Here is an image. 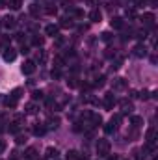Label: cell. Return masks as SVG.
I'll use <instances>...</instances> for the list:
<instances>
[{"mask_svg":"<svg viewBox=\"0 0 158 160\" xmlns=\"http://www.w3.org/2000/svg\"><path fill=\"white\" fill-rule=\"evenodd\" d=\"M110 142L108 140H104V138H101L99 142H97V155L99 157H108L110 155Z\"/></svg>","mask_w":158,"mask_h":160,"instance_id":"cell-1","label":"cell"},{"mask_svg":"<svg viewBox=\"0 0 158 160\" xmlns=\"http://www.w3.org/2000/svg\"><path fill=\"white\" fill-rule=\"evenodd\" d=\"M119 121H121V116H119V114L114 116L112 119L104 125V132H106V134H114V132L117 130V127H119Z\"/></svg>","mask_w":158,"mask_h":160,"instance_id":"cell-2","label":"cell"},{"mask_svg":"<svg viewBox=\"0 0 158 160\" xmlns=\"http://www.w3.org/2000/svg\"><path fill=\"white\" fill-rule=\"evenodd\" d=\"M36 62H32V60H26L24 63H22V67H21V71L24 73V75H34L36 73Z\"/></svg>","mask_w":158,"mask_h":160,"instance_id":"cell-3","label":"cell"},{"mask_svg":"<svg viewBox=\"0 0 158 160\" xmlns=\"http://www.w3.org/2000/svg\"><path fill=\"white\" fill-rule=\"evenodd\" d=\"M132 54H134L136 58H145V56H147V47H145L143 43H140V45H136V47L132 48Z\"/></svg>","mask_w":158,"mask_h":160,"instance_id":"cell-4","label":"cell"},{"mask_svg":"<svg viewBox=\"0 0 158 160\" xmlns=\"http://www.w3.org/2000/svg\"><path fill=\"white\" fill-rule=\"evenodd\" d=\"M2 58H4V62H13V60L17 58V52H15V48H11V47L4 48V54H2Z\"/></svg>","mask_w":158,"mask_h":160,"instance_id":"cell-5","label":"cell"},{"mask_svg":"<svg viewBox=\"0 0 158 160\" xmlns=\"http://www.w3.org/2000/svg\"><path fill=\"white\" fill-rule=\"evenodd\" d=\"M21 127H22V118L19 116V118H15L13 123H9V132H11V134H17V132L21 130Z\"/></svg>","mask_w":158,"mask_h":160,"instance_id":"cell-6","label":"cell"},{"mask_svg":"<svg viewBox=\"0 0 158 160\" xmlns=\"http://www.w3.org/2000/svg\"><path fill=\"white\" fill-rule=\"evenodd\" d=\"M4 28H15V24H17V21H15V17H11V15H6L4 19H2V22H0Z\"/></svg>","mask_w":158,"mask_h":160,"instance_id":"cell-7","label":"cell"},{"mask_svg":"<svg viewBox=\"0 0 158 160\" xmlns=\"http://www.w3.org/2000/svg\"><path fill=\"white\" fill-rule=\"evenodd\" d=\"M102 104H104V108L112 110V108H114V104H116V97H114V93H106V95H104Z\"/></svg>","mask_w":158,"mask_h":160,"instance_id":"cell-8","label":"cell"},{"mask_svg":"<svg viewBox=\"0 0 158 160\" xmlns=\"http://www.w3.org/2000/svg\"><path fill=\"white\" fill-rule=\"evenodd\" d=\"M58 127H60V119L58 118H50V119L45 123V128L47 130H56Z\"/></svg>","mask_w":158,"mask_h":160,"instance_id":"cell-9","label":"cell"},{"mask_svg":"<svg viewBox=\"0 0 158 160\" xmlns=\"http://www.w3.org/2000/svg\"><path fill=\"white\" fill-rule=\"evenodd\" d=\"M119 104H121V112H123V114H130V112L134 110V106H132L130 101H121Z\"/></svg>","mask_w":158,"mask_h":160,"instance_id":"cell-10","label":"cell"},{"mask_svg":"<svg viewBox=\"0 0 158 160\" xmlns=\"http://www.w3.org/2000/svg\"><path fill=\"white\" fill-rule=\"evenodd\" d=\"M112 88H114V89H125V88H126V80L125 78H114Z\"/></svg>","mask_w":158,"mask_h":160,"instance_id":"cell-11","label":"cell"},{"mask_svg":"<svg viewBox=\"0 0 158 160\" xmlns=\"http://www.w3.org/2000/svg\"><path fill=\"white\" fill-rule=\"evenodd\" d=\"M89 19H91V22H101V19H102V13L95 8V9H91V13H89Z\"/></svg>","mask_w":158,"mask_h":160,"instance_id":"cell-12","label":"cell"},{"mask_svg":"<svg viewBox=\"0 0 158 160\" xmlns=\"http://www.w3.org/2000/svg\"><path fill=\"white\" fill-rule=\"evenodd\" d=\"M141 21H143L145 26H153V24H155V15H153V13H143Z\"/></svg>","mask_w":158,"mask_h":160,"instance_id":"cell-13","label":"cell"},{"mask_svg":"<svg viewBox=\"0 0 158 160\" xmlns=\"http://www.w3.org/2000/svg\"><path fill=\"white\" fill-rule=\"evenodd\" d=\"M58 30H60V28H58L56 24H48V26L45 28V34L50 36V38H56V36H58Z\"/></svg>","mask_w":158,"mask_h":160,"instance_id":"cell-14","label":"cell"},{"mask_svg":"<svg viewBox=\"0 0 158 160\" xmlns=\"http://www.w3.org/2000/svg\"><path fill=\"white\" fill-rule=\"evenodd\" d=\"M110 24H112V28H116V30H121V28L125 26V22H123V19H121V17H112Z\"/></svg>","mask_w":158,"mask_h":160,"instance_id":"cell-15","label":"cell"},{"mask_svg":"<svg viewBox=\"0 0 158 160\" xmlns=\"http://www.w3.org/2000/svg\"><path fill=\"white\" fill-rule=\"evenodd\" d=\"M75 22H73V19L71 17H62V21H60V26L62 28H71Z\"/></svg>","mask_w":158,"mask_h":160,"instance_id":"cell-16","label":"cell"},{"mask_svg":"<svg viewBox=\"0 0 158 160\" xmlns=\"http://www.w3.org/2000/svg\"><path fill=\"white\" fill-rule=\"evenodd\" d=\"M65 160H80V153L78 151H75V149H71V151H67Z\"/></svg>","mask_w":158,"mask_h":160,"instance_id":"cell-17","label":"cell"},{"mask_svg":"<svg viewBox=\"0 0 158 160\" xmlns=\"http://www.w3.org/2000/svg\"><path fill=\"white\" fill-rule=\"evenodd\" d=\"M30 13H32L34 17H39L41 13H43V8H39L37 4H32V6H30Z\"/></svg>","mask_w":158,"mask_h":160,"instance_id":"cell-18","label":"cell"},{"mask_svg":"<svg viewBox=\"0 0 158 160\" xmlns=\"http://www.w3.org/2000/svg\"><path fill=\"white\" fill-rule=\"evenodd\" d=\"M7 6H9L11 9H21V6H22V0H7Z\"/></svg>","mask_w":158,"mask_h":160,"instance_id":"cell-19","label":"cell"},{"mask_svg":"<svg viewBox=\"0 0 158 160\" xmlns=\"http://www.w3.org/2000/svg\"><path fill=\"white\" fill-rule=\"evenodd\" d=\"M17 102H19V101H17V99H13L11 95L6 99V106H7V108H15V106H17Z\"/></svg>","mask_w":158,"mask_h":160,"instance_id":"cell-20","label":"cell"},{"mask_svg":"<svg viewBox=\"0 0 158 160\" xmlns=\"http://www.w3.org/2000/svg\"><path fill=\"white\" fill-rule=\"evenodd\" d=\"M45 132H47V128H45L43 125H36V127H34V134H36V136H43Z\"/></svg>","mask_w":158,"mask_h":160,"instance_id":"cell-21","label":"cell"},{"mask_svg":"<svg viewBox=\"0 0 158 160\" xmlns=\"http://www.w3.org/2000/svg\"><path fill=\"white\" fill-rule=\"evenodd\" d=\"M43 43H45V39L39 38V36H34V38H32V45H34V47H43Z\"/></svg>","mask_w":158,"mask_h":160,"instance_id":"cell-22","label":"cell"},{"mask_svg":"<svg viewBox=\"0 0 158 160\" xmlns=\"http://www.w3.org/2000/svg\"><path fill=\"white\" fill-rule=\"evenodd\" d=\"M24 108H26V114H36V112H37V106H36L34 102H28Z\"/></svg>","mask_w":158,"mask_h":160,"instance_id":"cell-23","label":"cell"},{"mask_svg":"<svg viewBox=\"0 0 158 160\" xmlns=\"http://www.w3.org/2000/svg\"><path fill=\"white\" fill-rule=\"evenodd\" d=\"M21 95H22V89H21V88H15V89L11 91V97H13V99H17V101L21 99Z\"/></svg>","mask_w":158,"mask_h":160,"instance_id":"cell-24","label":"cell"},{"mask_svg":"<svg viewBox=\"0 0 158 160\" xmlns=\"http://www.w3.org/2000/svg\"><path fill=\"white\" fill-rule=\"evenodd\" d=\"M56 157H58V151L52 149V147H48L47 149V158H56Z\"/></svg>","mask_w":158,"mask_h":160,"instance_id":"cell-25","label":"cell"},{"mask_svg":"<svg viewBox=\"0 0 158 160\" xmlns=\"http://www.w3.org/2000/svg\"><path fill=\"white\" fill-rule=\"evenodd\" d=\"M121 63H123V58H121V56H117V58L112 62V67H114V69H119V67H121Z\"/></svg>","mask_w":158,"mask_h":160,"instance_id":"cell-26","label":"cell"},{"mask_svg":"<svg viewBox=\"0 0 158 160\" xmlns=\"http://www.w3.org/2000/svg\"><path fill=\"white\" fill-rule=\"evenodd\" d=\"M26 158H28V160H34V158H36V149H34V147H30V149L26 151Z\"/></svg>","mask_w":158,"mask_h":160,"instance_id":"cell-27","label":"cell"},{"mask_svg":"<svg viewBox=\"0 0 158 160\" xmlns=\"http://www.w3.org/2000/svg\"><path fill=\"white\" fill-rule=\"evenodd\" d=\"M54 63H56V69H60V67H63V58L62 56H56V60H54Z\"/></svg>","mask_w":158,"mask_h":160,"instance_id":"cell-28","label":"cell"},{"mask_svg":"<svg viewBox=\"0 0 158 160\" xmlns=\"http://www.w3.org/2000/svg\"><path fill=\"white\" fill-rule=\"evenodd\" d=\"M141 123H143V118H138V116L132 118V125L134 127H141Z\"/></svg>","mask_w":158,"mask_h":160,"instance_id":"cell-29","label":"cell"},{"mask_svg":"<svg viewBox=\"0 0 158 160\" xmlns=\"http://www.w3.org/2000/svg\"><path fill=\"white\" fill-rule=\"evenodd\" d=\"M43 11L48 13V15H56V6H48V8H45Z\"/></svg>","mask_w":158,"mask_h":160,"instance_id":"cell-30","label":"cell"},{"mask_svg":"<svg viewBox=\"0 0 158 160\" xmlns=\"http://www.w3.org/2000/svg\"><path fill=\"white\" fill-rule=\"evenodd\" d=\"M147 0H132V9H136V8H140V6H143Z\"/></svg>","mask_w":158,"mask_h":160,"instance_id":"cell-31","label":"cell"},{"mask_svg":"<svg viewBox=\"0 0 158 160\" xmlns=\"http://www.w3.org/2000/svg\"><path fill=\"white\" fill-rule=\"evenodd\" d=\"M67 84H69V88H77V86H78V82H77V77H71V78L67 80Z\"/></svg>","mask_w":158,"mask_h":160,"instance_id":"cell-32","label":"cell"},{"mask_svg":"<svg viewBox=\"0 0 158 160\" xmlns=\"http://www.w3.org/2000/svg\"><path fill=\"white\" fill-rule=\"evenodd\" d=\"M32 99H34V101H41V99H43V91H34V93H32Z\"/></svg>","mask_w":158,"mask_h":160,"instance_id":"cell-33","label":"cell"},{"mask_svg":"<svg viewBox=\"0 0 158 160\" xmlns=\"http://www.w3.org/2000/svg\"><path fill=\"white\" fill-rule=\"evenodd\" d=\"M104 77H99V78H95V86H97V88H102V86H104Z\"/></svg>","mask_w":158,"mask_h":160,"instance_id":"cell-34","label":"cell"},{"mask_svg":"<svg viewBox=\"0 0 158 160\" xmlns=\"http://www.w3.org/2000/svg\"><path fill=\"white\" fill-rule=\"evenodd\" d=\"M101 39H102V41H110V39H112V34H110V32H102Z\"/></svg>","mask_w":158,"mask_h":160,"instance_id":"cell-35","label":"cell"},{"mask_svg":"<svg viewBox=\"0 0 158 160\" xmlns=\"http://www.w3.org/2000/svg\"><path fill=\"white\" fill-rule=\"evenodd\" d=\"M126 17H128V19H136V11H134L132 8H130V9H126Z\"/></svg>","mask_w":158,"mask_h":160,"instance_id":"cell-36","label":"cell"},{"mask_svg":"<svg viewBox=\"0 0 158 160\" xmlns=\"http://www.w3.org/2000/svg\"><path fill=\"white\" fill-rule=\"evenodd\" d=\"M15 142H17V143H19V145H22V143H24V142H26V136H22V134H19V136H17V140H15Z\"/></svg>","mask_w":158,"mask_h":160,"instance_id":"cell-37","label":"cell"},{"mask_svg":"<svg viewBox=\"0 0 158 160\" xmlns=\"http://www.w3.org/2000/svg\"><path fill=\"white\" fill-rule=\"evenodd\" d=\"M60 77H62L60 69H52V78H60Z\"/></svg>","mask_w":158,"mask_h":160,"instance_id":"cell-38","label":"cell"},{"mask_svg":"<svg viewBox=\"0 0 158 160\" xmlns=\"http://www.w3.org/2000/svg\"><path fill=\"white\" fill-rule=\"evenodd\" d=\"M73 15H75V17H84V11H82V9H75V11H73Z\"/></svg>","mask_w":158,"mask_h":160,"instance_id":"cell-39","label":"cell"},{"mask_svg":"<svg viewBox=\"0 0 158 160\" xmlns=\"http://www.w3.org/2000/svg\"><path fill=\"white\" fill-rule=\"evenodd\" d=\"M4 151H6V142H4V140H0V155H2Z\"/></svg>","mask_w":158,"mask_h":160,"instance_id":"cell-40","label":"cell"},{"mask_svg":"<svg viewBox=\"0 0 158 160\" xmlns=\"http://www.w3.org/2000/svg\"><path fill=\"white\" fill-rule=\"evenodd\" d=\"M45 60H47V52H45V50H41V56H39V62H41V63H43V62H45Z\"/></svg>","mask_w":158,"mask_h":160,"instance_id":"cell-41","label":"cell"},{"mask_svg":"<svg viewBox=\"0 0 158 160\" xmlns=\"http://www.w3.org/2000/svg\"><path fill=\"white\" fill-rule=\"evenodd\" d=\"M86 2H87V6H93V8L99 4V0H86Z\"/></svg>","mask_w":158,"mask_h":160,"instance_id":"cell-42","label":"cell"},{"mask_svg":"<svg viewBox=\"0 0 158 160\" xmlns=\"http://www.w3.org/2000/svg\"><path fill=\"white\" fill-rule=\"evenodd\" d=\"M140 97H141V99H149V93H147V91H141Z\"/></svg>","mask_w":158,"mask_h":160,"instance_id":"cell-43","label":"cell"},{"mask_svg":"<svg viewBox=\"0 0 158 160\" xmlns=\"http://www.w3.org/2000/svg\"><path fill=\"white\" fill-rule=\"evenodd\" d=\"M28 50H30V48H28V47H24V45H22V48H21V52H22V54H26V52H28Z\"/></svg>","mask_w":158,"mask_h":160,"instance_id":"cell-44","label":"cell"},{"mask_svg":"<svg viewBox=\"0 0 158 160\" xmlns=\"http://www.w3.org/2000/svg\"><path fill=\"white\" fill-rule=\"evenodd\" d=\"M6 4H7V2H6V0H0V8H4V6H6Z\"/></svg>","mask_w":158,"mask_h":160,"instance_id":"cell-45","label":"cell"},{"mask_svg":"<svg viewBox=\"0 0 158 160\" xmlns=\"http://www.w3.org/2000/svg\"><path fill=\"white\" fill-rule=\"evenodd\" d=\"M110 160H119L117 157H110Z\"/></svg>","mask_w":158,"mask_h":160,"instance_id":"cell-46","label":"cell"},{"mask_svg":"<svg viewBox=\"0 0 158 160\" xmlns=\"http://www.w3.org/2000/svg\"><path fill=\"white\" fill-rule=\"evenodd\" d=\"M0 26H2V24H0Z\"/></svg>","mask_w":158,"mask_h":160,"instance_id":"cell-47","label":"cell"}]
</instances>
